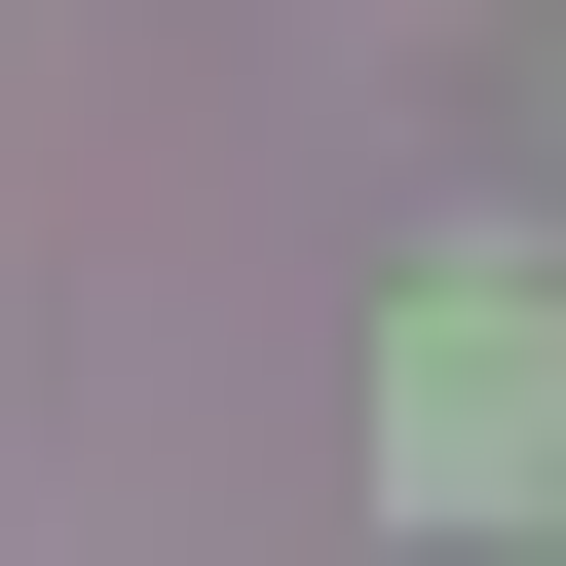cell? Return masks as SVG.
I'll return each mask as SVG.
<instances>
[{"instance_id": "obj_1", "label": "cell", "mask_w": 566, "mask_h": 566, "mask_svg": "<svg viewBox=\"0 0 566 566\" xmlns=\"http://www.w3.org/2000/svg\"><path fill=\"white\" fill-rule=\"evenodd\" d=\"M416 491H566V264H453V340H416Z\"/></svg>"}]
</instances>
